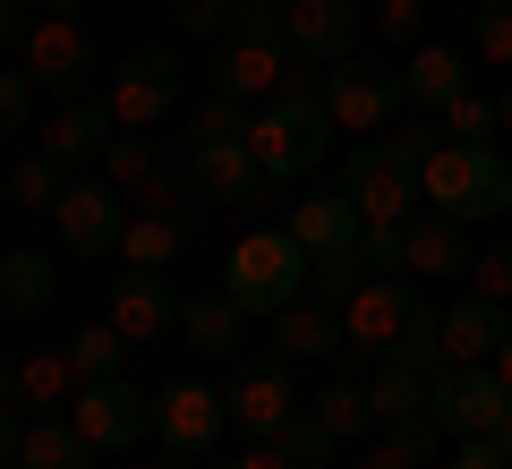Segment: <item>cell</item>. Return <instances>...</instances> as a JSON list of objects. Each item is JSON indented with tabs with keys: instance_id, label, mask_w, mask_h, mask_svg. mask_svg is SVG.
I'll list each match as a JSON object with an SVG mask.
<instances>
[{
	"instance_id": "1",
	"label": "cell",
	"mask_w": 512,
	"mask_h": 469,
	"mask_svg": "<svg viewBox=\"0 0 512 469\" xmlns=\"http://www.w3.org/2000/svg\"><path fill=\"white\" fill-rule=\"evenodd\" d=\"M325 145H333V111H325V77L291 69V86L274 94V103L248 120V154L265 163V180H308L316 163H325Z\"/></svg>"
},
{
	"instance_id": "2",
	"label": "cell",
	"mask_w": 512,
	"mask_h": 469,
	"mask_svg": "<svg viewBox=\"0 0 512 469\" xmlns=\"http://www.w3.org/2000/svg\"><path fill=\"white\" fill-rule=\"evenodd\" d=\"M419 188H427V205L453 214V222H495V214H512V163L495 154V145L444 137L436 154L419 163Z\"/></svg>"
},
{
	"instance_id": "3",
	"label": "cell",
	"mask_w": 512,
	"mask_h": 469,
	"mask_svg": "<svg viewBox=\"0 0 512 469\" xmlns=\"http://www.w3.org/2000/svg\"><path fill=\"white\" fill-rule=\"evenodd\" d=\"M222 290H231L248 316H282L291 299H308V248L291 231H248L222 265Z\"/></svg>"
},
{
	"instance_id": "4",
	"label": "cell",
	"mask_w": 512,
	"mask_h": 469,
	"mask_svg": "<svg viewBox=\"0 0 512 469\" xmlns=\"http://www.w3.org/2000/svg\"><path fill=\"white\" fill-rule=\"evenodd\" d=\"M410 86H402V60H384V52H350L325 69V111L333 128H359V137H384V128L402 120Z\"/></svg>"
},
{
	"instance_id": "5",
	"label": "cell",
	"mask_w": 512,
	"mask_h": 469,
	"mask_svg": "<svg viewBox=\"0 0 512 469\" xmlns=\"http://www.w3.org/2000/svg\"><path fill=\"white\" fill-rule=\"evenodd\" d=\"M410 299H419V290H410L402 273H367V282L342 299V359H333V367H342V376L384 367V359H393V342H402Z\"/></svg>"
},
{
	"instance_id": "6",
	"label": "cell",
	"mask_w": 512,
	"mask_h": 469,
	"mask_svg": "<svg viewBox=\"0 0 512 469\" xmlns=\"http://www.w3.org/2000/svg\"><path fill=\"white\" fill-rule=\"evenodd\" d=\"M342 197L359 205L367 222H410L427 188H419V163L402 154V137H359L350 163H342Z\"/></svg>"
},
{
	"instance_id": "7",
	"label": "cell",
	"mask_w": 512,
	"mask_h": 469,
	"mask_svg": "<svg viewBox=\"0 0 512 469\" xmlns=\"http://www.w3.org/2000/svg\"><path fill=\"white\" fill-rule=\"evenodd\" d=\"M103 103H111V120H120V128H163L171 111H180V52H163V43L120 52Z\"/></svg>"
},
{
	"instance_id": "8",
	"label": "cell",
	"mask_w": 512,
	"mask_h": 469,
	"mask_svg": "<svg viewBox=\"0 0 512 469\" xmlns=\"http://www.w3.org/2000/svg\"><path fill=\"white\" fill-rule=\"evenodd\" d=\"M222 401H231V427L248 435V444H274V435L308 410V401L291 393V359H231Z\"/></svg>"
},
{
	"instance_id": "9",
	"label": "cell",
	"mask_w": 512,
	"mask_h": 469,
	"mask_svg": "<svg viewBox=\"0 0 512 469\" xmlns=\"http://www.w3.org/2000/svg\"><path fill=\"white\" fill-rule=\"evenodd\" d=\"M18 69L35 77L43 94H60V103H86V77H94V35H86V18H52V9H43L35 35L18 43Z\"/></svg>"
},
{
	"instance_id": "10",
	"label": "cell",
	"mask_w": 512,
	"mask_h": 469,
	"mask_svg": "<svg viewBox=\"0 0 512 469\" xmlns=\"http://www.w3.org/2000/svg\"><path fill=\"white\" fill-rule=\"evenodd\" d=\"M69 427L86 435L94 452H128V444H146V427H154V393H137L128 376L77 384V401H69Z\"/></svg>"
},
{
	"instance_id": "11",
	"label": "cell",
	"mask_w": 512,
	"mask_h": 469,
	"mask_svg": "<svg viewBox=\"0 0 512 469\" xmlns=\"http://www.w3.org/2000/svg\"><path fill=\"white\" fill-rule=\"evenodd\" d=\"M427 410H436V427L453 435H495V418L512 410V393H504V376H495V359L487 367H436L427 376Z\"/></svg>"
},
{
	"instance_id": "12",
	"label": "cell",
	"mask_w": 512,
	"mask_h": 469,
	"mask_svg": "<svg viewBox=\"0 0 512 469\" xmlns=\"http://www.w3.org/2000/svg\"><path fill=\"white\" fill-rule=\"evenodd\" d=\"M214 86L239 94V103H274L282 86H291V43L282 35H248V26H231V35L214 43Z\"/></svg>"
},
{
	"instance_id": "13",
	"label": "cell",
	"mask_w": 512,
	"mask_h": 469,
	"mask_svg": "<svg viewBox=\"0 0 512 469\" xmlns=\"http://www.w3.org/2000/svg\"><path fill=\"white\" fill-rule=\"evenodd\" d=\"M222 427H231V401L205 376H180V384L154 393V435H163V452H214Z\"/></svg>"
},
{
	"instance_id": "14",
	"label": "cell",
	"mask_w": 512,
	"mask_h": 469,
	"mask_svg": "<svg viewBox=\"0 0 512 469\" xmlns=\"http://www.w3.org/2000/svg\"><path fill=\"white\" fill-rule=\"evenodd\" d=\"M188 180H197L205 205H265L274 197V180L248 154V137H197L188 145Z\"/></svg>"
},
{
	"instance_id": "15",
	"label": "cell",
	"mask_w": 512,
	"mask_h": 469,
	"mask_svg": "<svg viewBox=\"0 0 512 469\" xmlns=\"http://www.w3.org/2000/svg\"><path fill=\"white\" fill-rule=\"evenodd\" d=\"M52 222H60V239H69V256H111L120 231H128L120 188H111V180H69L60 205H52Z\"/></svg>"
},
{
	"instance_id": "16",
	"label": "cell",
	"mask_w": 512,
	"mask_h": 469,
	"mask_svg": "<svg viewBox=\"0 0 512 469\" xmlns=\"http://www.w3.org/2000/svg\"><path fill=\"white\" fill-rule=\"evenodd\" d=\"M282 35H291V60H308V69H333V60L367 52L359 43V0H291Z\"/></svg>"
},
{
	"instance_id": "17",
	"label": "cell",
	"mask_w": 512,
	"mask_h": 469,
	"mask_svg": "<svg viewBox=\"0 0 512 469\" xmlns=\"http://www.w3.org/2000/svg\"><path fill=\"white\" fill-rule=\"evenodd\" d=\"M103 316L128 333V350H137V342H163V333H180V299H171V282H163L154 265L111 273V307H103Z\"/></svg>"
},
{
	"instance_id": "18",
	"label": "cell",
	"mask_w": 512,
	"mask_h": 469,
	"mask_svg": "<svg viewBox=\"0 0 512 469\" xmlns=\"http://www.w3.org/2000/svg\"><path fill=\"white\" fill-rule=\"evenodd\" d=\"M111 137H120L111 103H103V94H86V103H60V120L43 128V154H52L60 171H86V163H103Z\"/></svg>"
},
{
	"instance_id": "19",
	"label": "cell",
	"mask_w": 512,
	"mask_h": 469,
	"mask_svg": "<svg viewBox=\"0 0 512 469\" xmlns=\"http://www.w3.org/2000/svg\"><path fill=\"white\" fill-rule=\"evenodd\" d=\"M402 273H427V282L470 273V222H453V214H410V222H402Z\"/></svg>"
},
{
	"instance_id": "20",
	"label": "cell",
	"mask_w": 512,
	"mask_h": 469,
	"mask_svg": "<svg viewBox=\"0 0 512 469\" xmlns=\"http://www.w3.org/2000/svg\"><path fill=\"white\" fill-rule=\"evenodd\" d=\"M180 342L205 350V359H239L248 350V307L231 290H197V299H180Z\"/></svg>"
},
{
	"instance_id": "21",
	"label": "cell",
	"mask_w": 512,
	"mask_h": 469,
	"mask_svg": "<svg viewBox=\"0 0 512 469\" xmlns=\"http://www.w3.org/2000/svg\"><path fill=\"white\" fill-rule=\"evenodd\" d=\"M274 359H291V367L342 359V316H333L325 299H291V307L274 316Z\"/></svg>"
},
{
	"instance_id": "22",
	"label": "cell",
	"mask_w": 512,
	"mask_h": 469,
	"mask_svg": "<svg viewBox=\"0 0 512 469\" xmlns=\"http://www.w3.org/2000/svg\"><path fill=\"white\" fill-rule=\"evenodd\" d=\"M504 333H512L504 299H461V307H444V367H487L495 350H504Z\"/></svg>"
},
{
	"instance_id": "23",
	"label": "cell",
	"mask_w": 512,
	"mask_h": 469,
	"mask_svg": "<svg viewBox=\"0 0 512 469\" xmlns=\"http://www.w3.org/2000/svg\"><path fill=\"white\" fill-rule=\"evenodd\" d=\"M359 231H367V214L342 197V188H325V197H299L291 205V239L308 256H333V248H359Z\"/></svg>"
},
{
	"instance_id": "24",
	"label": "cell",
	"mask_w": 512,
	"mask_h": 469,
	"mask_svg": "<svg viewBox=\"0 0 512 469\" xmlns=\"http://www.w3.org/2000/svg\"><path fill=\"white\" fill-rule=\"evenodd\" d=\"M52 299H60V265H52L43 248L0 256V316H43Z\"/></svg>"
},
{
	"instance_id": "25",
	"label": "cell",
	"mask_w": 512,
	"mask_h": 469,
	"mask_svg": "<svg viewBox=\"0 0 512 469\" xmlns=\"http://www.w3.org/2000/svg\"><path fill=\"white\" fill-rule=\"evenodd\" d=\"M402 86H410V103H419V111H444L461 86H470V60H461L453 43H419V52L402 60Z\"/></svg>"
},
{
	"instance_id": "26",
	"label": "cell",
	"mask_w": 512,
	"mask_h": 469,
	"mask_svg": "<svg viewBox=\"0 0 512 469\" xmlns=\"http://www.w3.org/2000/svg\"><path fill=\"white\" fill-rule=\"evenodd\" d=\"M18 401H26V410H43V418H69V401H77L69 350H26V359H18Z\"/></svg>"
},
{
	"instance_id": "27",
	"label": "cell",
	"mask_w": 512,
	"mask_h": 469,
	"mask_svg": "<svg viewBox=\"0 0 512 469\" xmlns=\"http://www.w3.org/2000/svg\"><path fill=\"white\" fill-rule=\"evenodd\" d=\"M436 444H444L436 410H419V418H402V427H384L376 444L359 452V469H427V461H436Z\"/></svg>"
},
{
	"instance_id": "28",
	"label": "cell",
	"mask_w": 512,
	"mask_h": 469,
	"mask_svg": "<svg viewBox=\"0 0 512 469\" xmlns=\"http://www.w3.org/2000/svg\"><path fill=\"white\" fill-rule=\"evenodd\" d=\"M163 163H171V154H163L154 128H120V137L103 145V180H111V188H137V197L163 180Z\"/></svg>"
},
{
	"instance_id": "29",
	"label": "cell",
	"mask_w": 512,
	"mask_h": 469,
	"mask_svg": "<svg viewBox=\"0 0 512 469\" xmlns=\"http://www.w3.org/2000/svg\"><path fill=\"white\" fill-rule=\"evenodd\" d=\"M367 410H376V427H402V418H419V410H427V367L384 359L376 376H367Z\"/></svg>"
},
{
	"instance_id": "30",
	"label": "cell",
	"mask_w": 512,
	"mask_h": 469,
	"mask_svg": "<svg viewBox=\"0 0 512 469\" xmlns=\"http://www.w3.org/2000/svg\"><path fill=\"white\" fill-rule=\"evenodd\" d=\"M94 461H103V452H94L69 418H35V427H26V452H18V469H94Z\"/></svg>"
},
{
	"instance_id": "31",
	"label": "cell",
	"mask_w": 512,
	"mask_h": 469,
	"mask_svg": "<svg viewBox=\"0 0 512 469\" xmlns=\"http://www.w3.org/2000/svg\"><path fill=\"white\" fill-rule=\"evenodd\" d=\"M180 248H188V222H180V214H137V222L120 231V256H128V265H154V273H163Z\"/></svg>"
},
{
	"instance_id": "32",
	"label": "cell",
	"mask_w": 512,
	"mask_h": 469,
	"mask_svg": "<svg viewBox=\"0 0 512 469\" xmlns=\"http://www.w3.org/2000/svg\"><path fill=\"white\" fill-rule=\"evenodd\" d=\"M393 359H402V367H427V376L444 367V307L427 299V290L410 299V316H402V342H393Z\"/></svg>"
},
{
	"instance_id": "33",
	"label": "cell",
	"mask_w": 512,
	"mask_h": 469,
	"mask_svg": "<svg viewBox=\"0 0 512 469\" xmlns=\"http://www.w3.org/2000/svg\"><path fill=\"white\" fill-rule=\"evenodd\" d=\"M60 350H69L77 384H103V376H120V359H128V333H120V325H111V316H103V325L69 333V342H60Z\"/></svg>"
},
{
	"instance_id": "34",
	"label": "cell",
	"mask_w": 512,
	"mask_h": 469,
	"mask_svg": "<svg viewBox=\"0 0 512 469\" xmlns=\"http://www.w3.org/2000/svg\"><path fill=\"white\" fill-rule=\"evenodd\" d=\"M308 410L325 418V435H342V444H359V435L376 427V410H367V384H359V376H333L325 393L308 401Z\"/></svg>"
},
{
	"instance_id": "35",
	"label": "cell",
	"mask_w": 512,
	"mask_h": 469,
	"mask_svg": "<svg viewBox=\"0 0 512 469\" xmlns=\"http://www.w3.org/2000/svg\"><path fill=\"white\" fill-rule=\"evenodd\" d=\"M60 188H69V171H60L52 154H18V163H9V205H18V214H52Z\"/></svg>"
},
{
	"instance_id": "36",
	"label": "cell",
	"mask_w": 512,
	"mask_h": 469,
	"mask_svg": "<svg viewBox=\"0 0 512 469\" xmlns=\"http://www.w3.org/2000/svg\"><path fill=\"white\" fill-rule=\"evenodd\" d=\"M274 444L291 452V469H333V452H342V435H325V418H316V410H299L291 427L274 435Z\"/></svg>"
},
{
	"instance_id": "37",
	"label": "cell",
	"mask_w": 512,
	"mask_h": 469,
	"mask_svg": "<svg viewBox=\"0 0 512 469\" xmlns=\"http://www.w3.org/2000/svg\"><path fill=\"white\" fill-rule=\"evenodd\" d=\"M248 120H256V111L248 103H239V94H205V103H188V145H197V137H248Z\"/></svg>"
},
{
	"instance_id": "38",
	"label": "cell",
	"mask_w": 512,
	"mask_h": 469,
	"mask_svg": "<svg viewBox=\"0 0 512 469\" xmlns=\"http://www.w3.org/2000/svg\"><path fill=\"white\" fill-rule=\"evenodd\" d=\"M359 248H333V256H308V299H325V307H342L350 290H359Z\"/></svg>"
},
{
	"instance_id": "39",
	"label": "cell",
	"mask_w": 512,
	"mask_h": 469,
	"mask_svg": "<svg viewBox=\"0 0 512 469\" xmlns=\"http://www.w3.org/2000/svg\"><path fill=\"white\" fill-rule=\"evenodd\" d=\"M495 120H504V111H495L487 94H470V86L444 103V137H461V145H487V137H495Z\"/></svg>"
},
{
	"instance_id": "40",
	"label": "cell",
	"mask_w": 512,
	"mask_h": 469,
	"mask_svg": "<svg viewBox=\"0 0 512 469\" xmlns=\"http://www.w3.org/2000/svg\"><path fill=\"white\" fill-rule=\"evenodd\" d=\"M470 43L487 60H512V0H478L470 9Z\"/></svg>"
},
{
	"instance_id": "41",
	"label": "cell",
	"mask_w": 512,
	"mask_h": 469,
	"mask_svg": "<svg viewBox=\"0 0 512 469\" xmlns=\"http://www.w3.org/2000/svg\"><path fill=\"white\" fill-rule=\"evenodd\" d=\"M171 18L188 26V35H205V43H222L239 26V0H171Z\"/></svg>"
},
{
	"instance_id": "42",
	"label": "cell",
	"mask_w": 512,
	"mask_h": 469,
	"mask_svg": "<svg viewBox=\"0 0 512 469\" xmlns=\"http://www.w3.org/2000/svg\"><path fill=\"white\" fill-rule=\"evenodd\" d=\"M35 77H26V69H0V137H18V128L26 120H35Z\"/></svg>"
},
{
	"instance_id": "43",
	"label": "cell",
	"mask_w": 512,
	"mask_h": 469,
	"mask_svg": "<svg viewBox=\"0 0 512 469\" xmlns=\"http://www.w3.org/2000/svg\"><path fill=\"white\" fill-rule=\"evenodd\" d=\"M359 265L367 273H402V222H367L359 231Z\"/></svg>"
},
{
	"instance_id": "44",
	"label": "cell",
	"mask_w": 512,
	"mask_h": 469,
	"mask_svg": "<svg viewBox=\"0 0 512 469\" xmlns=\"http://www.w3.org/2000/svg\"><path fill=\"white\" fill-rule=\"evenodd\" d=\"M470 282H478V299H512V239L487 248V256H470Z\"/></svg>"
},
{
	"instance_id": "45",
	"label": "cell",
	"mask_w": 512,
	"mask_h": 469,
	"mask_svg": "<svg viewBox=\"0 0 512 469\" xmlns=\"http://www.w3.org/2000/svg\"><path fill=\"white\" fill-rule=\"evenodd\" d=\"M444 469H512V452L495 444V435H461V444H453V461H444Z\"/></svg>"
},
{
	"instance_id": "46",
	"label": "cell",
	"mask_w": 512,
	"mask_h": 469,
	"mask_svg": "<svg viewBox=\"0 0 512 469\" xmlns=\"http://www.w3.org/2000/svg\"><path fill=\"white\" fill-rule=\"evenodd\" d=\"M35 18H43L35 0H0V52H18V43L35 35Z\"/></svg>"
},
{
	"instance_id": "47",
	"label": "cell",
	"mask_w": 512,
	"mask_h": 469,
	"mask_svg": "<svg viewBox=\"0 0 512 469\" xmlns=\"http://www.w3.org/2000/svg\"><path fill=\"white\" fill-rule=\"evenodd\" d=\"M419 26H427V9H419V0H384V35L419 43Z\"/></svg>"
},
{
	"instance_id": "48",
	"label": "cell",
	"mask_w": 512,
	"mask_h": 469,
	"mask_svg": "<svg viewBox=\"0 0 512 469\" xmlns=\"http://www.w3.org/2000/svg\"><path fill=\"white\" fill-rule=\"evenodd\" d=\"M18 452H26V427H18V410H0V469H18Z\"/></svg>"
},
{
	"instance_id": "49",
	"label": "cell",
	"mask_w": 512,
	"mask_h": 469,
	"mask_svg": "<svg viewBox=\"0 0 512 469\" xmlns=\"http://www.w3.org/2000/svg\"><path fill=\"white\" fill-rule=\"evenodd\" d=\"M231 469H291V452H282V444H248Z\"/></svg>"
},
{
	"instance_id": "50",
	"label": "cell",
	"mask_w": 512,
	"mask_h": 469,
	"mask_svg": "<svg viewBox=\"0 0 512 469\" xmlns=\"http://www.w3.org/2000/svg\"><path fill=\"white\" fill-rule=\"evenodd\" d=\"M393 137H402L410 163H427V154H436V128H427V120H419V128H393Z\"/></svg>"
},
{
	"instance_id": "51",
	"label": "cell",
	"mask_w": 512,
	"mask_h": 469,
	"mask_svg": "<svg viewBox=\"0 0 512 469\" xmlns=\"http://www.w3.org/2000/svg\"><path fill=\"white\" fill-rule=\"evenodd\" d=\"M0 410H18V359H0Z\"/></svg>"
},
{
	"instance_id": "52",
	"label": "cell",
	"mask_w": 512,
	"mask_h": 469,
	"mask_svg": "<svg viewBox=\"0 0 512 469\" xmlns=\"http://www.w3.org/2000/svg\"><path fill=\"white\" fill-rule=\"evenodd\" d=\"M495 376H504V393H512V333H504V350H495Z\"/></svg>"
},
{
	"instance_id": "53",
	"label": "cell",
	"mask_w": 512,
	"mask_h": 469,
	"mask_svg": "<svg viewBox=\"0 0 512 469\" xmlns=\"http://www.w3.org/2000/svg\"><path fill=\"white\" fill-rule=\"evenodd\" d=\"M35 9H52V18H77V0H35Z\"/></svg>"
},
{
	"instance_id": "54",
	"label": "cell",
	"mask_w": 512,
	"mask_h": 469,
	"mask_svg": "<svg viewBox=\"0 0 512 469\" xmlns=\"http://www.w3.org/2000/svg\"><path fill=\"white\" fill-rule=\"evenodd\" d=\"M163 469H197V452H163Z\"/></svg>"
},
{
	"instance_id": "55",
	"label": "cell",
	"mask_w": 512,
	"mask_h": 469,
	"mask_svg": "<svg viewBox=\"0 0 512 469\" xmlns=\"http://www.w3.org/2000/svg\"><path fill=\"white\" fill-rule=\"evenodd\" d=\"M495 444H504V452H512V410H504V418H495Z\"/></svg>"
},
{
	"instance_id": "56",
	"label": "cell",
	"mask_w": 512,
	"mask_h": 469,
	"mask_svg": "<svg viewBox=\"0 0 512 469\" xmlns=\"http://www.w3.org/2000/svg\"><path fill=\"white\" fill-rule=\"evenodd\" d=\"M495 111H504V128H512V86H504V103H495Z\"/></svg>"
}]
</instances>
